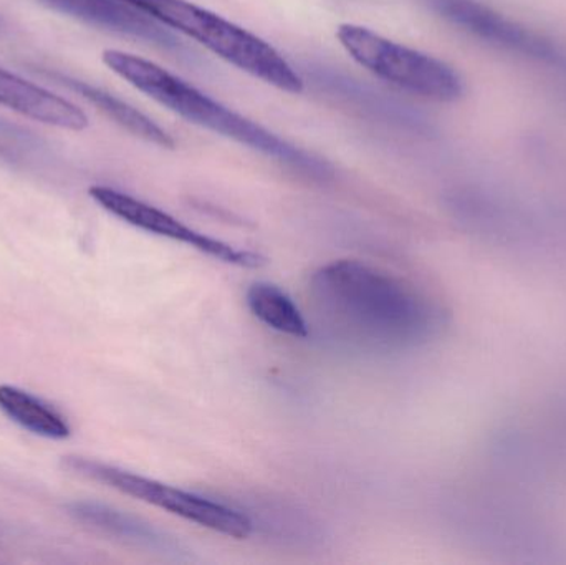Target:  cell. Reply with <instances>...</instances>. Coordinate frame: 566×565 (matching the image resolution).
<instances>
[{"label":"cell","instance_id":"277c9868","mask_svg":"<svg viewBox=\"0 0 566 565\" xmlns=\"http://www.w3.org/2000/svg\"><path fill=\"white\" fill-rule=\"evenodd\" d=\"M336 36L363 69L406 92L442 103L458 102L464 95V80L458 70L436 56L355 23L339 25Z\"/></svg>","mask_w":566,"mask_h":565},{"label":"cell","instance_id":"5b68a950","mask_svg":"<svg viewBox=\"0 0 566 565\" xmlns=\"http://www.w3.org/2000/svg\"><path fill=\"white\" fill-rule=\"evenodd\" d=\"M63 467L72 473L106 484L126 496L168 511L175 516L191 521L214 533L224 534L234 540H248L254 531L251 517L235 508L169 486L161 481L151 480L102 461L90 460V458L66 457L63 458Z\"/></svg>","mask_w":566,"mask_h":565},{"label":"cell","instance_id":"9c48e42d","mask_svg":"<svg viewBox=\"0 0 566 565\" xmlns=\"http://www.w3.org/2000/svg\"><path fill=\"white\" fill-rule=\"evenodd\" d=\"M0 105L56 128L82 132L88 116L62 96L0 69Z\"/></svg>","mask_w":566,"mask_h":565},{"label":"cell","instance_id":"6da1fadb","mask_svg":"<svg viewBox=\"0 0 566 565\" xmlns=\"http://www.w3.org/2000/svg\"><path fill=\"white\" fill-rule=\"evenodd\" d=\"M316 317L333 338L363 350L392 352L434 328L431 302L409 282L361 261L323 265L310 281Z\"/></svg>","mask_w":566,"mask_h":565},{"label":"cell","instance_id":"4fadbf2b","mask_svg":"<svg viewBox=\"0 0 566 565\" xmlns=\"http://www.w3.org/2000/svg\"><path fill=\"white\" fill-rule=\"evenodd\" d=\"M248 305L254 317L272 331L295 338H306L310 327L295 302L271 282H255L248 291Z\"/></svg>","mask_w":566,"mask_h":565},{"label":"cell","instance_id":"ba28073f","mask_svg":"<svg viewBox=\"0 0 566 565\" xmlns=\"http://www.w3.org/2000/svg\"><path fill=\"white\" fill-rule=\"evenodd\" d=\"M43 2L92 25L135 36L166 49H179L178 39L166 30L168 27L122 0H43Z\"/></svg>","mask_w":566,"mask_h":565},{"label":"cell","instance_id":"9a60e30c","mask_svg":"<svg viewBox=\"0 0 566 565\" xmlns=\"http://www.w3.org/2000/svg\"><path fill=\"white\" fill-rule=\"evenodd\" d=\"M0 29H2V19H0Z\"/></svg>","mask_w":566,"mask_h":565},{"label":"cell","instance_id":"30bf717a","mask_svg":"<svg viewBox=\"0 0 566 565\" xmlns=\"http://www.w3.org/2000/svg\"><path fill=\"white\" fill-rule=\"evenodd\" d=\"M69 513L85 526L93 527V530L108 534L116 540L125 541L133 546L143 547L153 553L171 554L176 557L186 553L181 544L169 537L168 534L161 533L151 524L145 523L132 514L115 510V508L90 503V501H78V503L69 504Z\"/></svg>","mask_w":566,"mask_h":565},{"label":"cell","instance_id":"5bb4252c","mask_svg":"<svg viewBox=\"0 0 566 565\" xmlns=\"http://www.w3.org/2000/svg\"><path fill=\"white\" fill-rule=\"evenodd\" d=\"M39 139L33 138L29 133L20 129L19 126L0 119V155L17 161V159L29 158V155L39 153Z\"/></svg>","mask_w":566,"mask_h":565},{"label":"cell","instance_id":"8992f818","mask_svg":"<svg viewBox=\"0 0 566 565\" xmlns=\"http://www.w3.org/2000/svg\"><path fill=\"white\" fill-rule=\"evenodd\" d=\"M431 9L465 35L511 55L535 62L557 63L558 46L531 27L479 0H429Z\"/></svg>","mask_w":566,"mask_h":565},{"label":"cell","instance_id":"7c38bea8","mask_svg":"<svg viewBox=\"0 0 566 565\" xmlns=\"http://www.w3.org/2000/svg\"><path fill=\"white\" fill-rule=\"evenodd\" d=\"M0 410L23 430L49 440H65L72 433V428L59 411L10 385H0Z\"/></svg>","mask_w":566,"mask_h":565},{"label":"cell","instance_id":"52a82bcc","mask_svg":"<svg viewBox=\"0 0 566 565\" xmlns=\"http://www.w3.org/2000/svg\"><path fill=\"white\" fill-rule=\"evenodd\" d=\"M90 196L95 199L96 205L102 206L105 211L112 212L122 221L128 222V224L135 226L142 231L149 232V234L191 245L202 254L211 255V258L219 259L226 264L245 269H259L265 264L264 255L234 248L228 242L202 234V232L189 228L169 212L148 205L142 199L133 198V196L118 191V189L108 188V186H93V188H90Z\"/></svg>","mask_w":566,"mask_h":565},{"label":"cell","instance_id":"3957f363","mask_svg":"<svg viewBox=\"0 0 566 565\" xmlns=\"http://www.w3.org/2000/svg\"><path fill=\"white\" fill-rule=\"evenodd\" d=\"M282 92L298 95L303 80L265 40L188 0H122Z\"/></svg>","mask_w":566,"mask_h":565},{"label":"cell","instance_id":"7a4b0ae2","mask_svg":"<svg viewBox=\"0 0 566 565\" xmlns=\"http://www.w3.org/2000/svg\"><path fill=\"white\" fill-rule=\"evenodd\" d=\"M103 62L129 85L135 86L165 108L171 109L186 122L234 139L310 178L325 179L332 172L329 166L322 159L290 145L259 123L216 102L201 90L189 85L188 82L172 75L155 62L132 53L119 52V50H106L103 53Z\"/></svg>","mask_w":566,"mask_h":565},{"label":"cell","instance_id":"8fae6325","mask_svg":"<svg viewBox=\"0 0 566 565\" xmlns=\"http://www.w3.org/2000/svg\"><path fill=\"white\" fill-rule=\"evenodd\" d=\"M59 80L138 138L146 139L153 145L163 146V148H175V139L161 126L156 125L145 113L139 112L129 103L123 102L118 96L112 95L98 86L90 85V83L69 79V76H59Z\"/></svg>","mask_w":566,"mask_h":565}]
</instances>
